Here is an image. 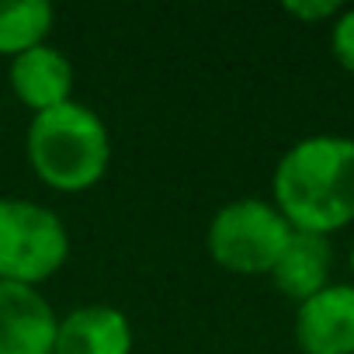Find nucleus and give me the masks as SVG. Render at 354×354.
Segmentation results:
<instances>
[{
	"mask_svg": "<svg viewBox=\"0 0 354 354\" xmlns=\"http://www.w3.org/2000/svg\"><path fill=\"white\" fill-rule=\"evenodd\" d=\"M274 209L292 230L330 236L354 223V139L306 136L274 167Z\"/></svg>",
	"mask_w": 354,
	"mask_h": 354,
	"instance_id": "obj_1",
	"label": "nucleus"
},
{
	"mask_svg": "<svg viewBox=\"0 0 354 354\" xmlns=\"http://www.w3.org/2000/svg\"><path fill=\"white\" fill-rule=\"evenodd\" d=\"M25 149L39 181L53 192H87L108 174L111 163L108 125L80 101L32 115Z\"/></svg>",
	"mask_w": 354,
	"mask_h": 354,
	"instance_id": "obj_2",
	"label": "nucleus"
},
{
	"mask_svg": "<svg viewBox=\"0 0 354 354\" xmlns=\"http://www.w3.org/2000/svg\"><path fill=\"white\" fill-rule=\"evenodd\" d=\"M70 254V233L63 219L25 198H0V281L42 285Z\"/></svg>",
	"mask_w": 354,
	"mask_h": 354,
	"instance_id": "obj_3",
	"label": "nucleus"
},
{
	"mask_svg": "<svg viewBox=\"0 0 354 354\" xmlns=\"http://www.w3.org/2000/svg\"><path fill=\"white\" fill-rule=\"evenodd\" d=\"M292 226L271 202L236 198L226 202L209 223V257L233 274H271Z\"/></svg>",
	"mask_w": 354,
	"mask_h": 354,
	"instance_id": "obj_4",
	"label": "nucleus"
},
{
	"mask_svg": "<svg viewBox=\"0 0 354 354\" xmlns=\"http://www.w3.org/2000/svg\"><path fill=\"white\" fill-rule=\"evenodd\" d=\"M302 354H354V285H326L295 309Z\"/></svg>",
	"mask_w": 354,
	"mask_h": 354,
	"instance_id": "obj_5",
	"label": "nucleus"
},
{
	"mask_svg": "<svg viewBox=\"0 0 354 354\" xmlns=\"http://www.w3.org/2000/svg\"><path fill=\"white\" fill-rule=\"evenodd\" d=\"M56 313L32 285L0 281V354H53Z\"/></svg>",
	"mask_w": 354,
	"mask_h": 354,
	"instance_id": "obj_6",
	"label": "nucleus"
},
{
	"mask_svg": "<svg viewBox=\"0 0 354 354\" xmlns=\"http://www.w3.org/2000/svg\"><path fill=\"white\" fill-rule=\"evenodd\" d=\"M8 77H11L15 97L25 108H32L35 115L73 101L70 97L73 94V63L56 46H46L42 42V46L15 56Z\"/></svg>",
	"mask_w": 354,
	"mask_h": 354,
	"instance_id": "obj_7",
	"label": "nucleus"
},
{
	"mask_svg": "<svg viewBox=\"0 0 354 354\" xmlns=\"http://www.w3.org/2000/svg\"><path fill=\"white\" fill-rule=\"evenodd\" d=\"M53 354H132V323L115 306H80L59 319Z\"/></svg>",
	"mask_w": 354,
	"mask_h": 354,
	"instance_id": "obj_8",
	"label": "nucleus"
},
{
	"mask_svg": "<svg viewBox=\"0 0 354 354\" xmlns=\"http://www.w3.org/2000/svg\"><path fill=\"white\" fill-rule=\"evenodd\" d=\"M330 268H333L330 236L292 230L288 243L281 247V254L271 268V281L281 295L306 302L309 295H316L319 288L330 285Z\"/></svg>",
	"mask_w": 354,
	"mask_h": 354,
	"instance_id": "obj_9",
	"label": "nucleus"
},
{
	"mask_svg": "<svg viewBox=\"0 0 354 354\" xmlns=\"http://www.w3.org/2000/svg\"><path fill=\"white\" fill-rule=\"evenodd\" d=\"M56 11L46 0H0V56H21L46 42L53 32Z\"/></svg>",
	"mask_w": 354,
	"mask_h": 354,
	"instance_id": "obj_10",
	"label": "nucleus"
},
{
	"mask_svg": "<svg viewBox=\"0 0 354 354\" xmlns=\"http://www.w3.org/2000/svg\"><path fill=\"white\" fill-rule=\"evenodd\" d=\"M330 53H333V59H337L347 73H354V8H351V11H340V15L333 18Z\"/></svg>",
	"mask_w": 354,
	"mask_h": 354,
	"instance_id": "obj_11",
	"label": "nucleus"
},
{
	"mask_svg": "<svg viewBox=\"0 0 354 354\" xmlns=\"http://www.w3.org/2000/svg\"><path fill=\"white\" fill-rule=\"evenodd\" d=\"M281 11L306 25H319V21H333L340 15V4H333V0H285Z\"/></svg>",
	"mask_w": 354,
	"mask_h": 354,
	"instance_id": "obj_12",
	"label": "nucleus"
},
{
	"mask_svg": "<svg viewBox=\"0 0 354 354\" xmlns=\"http://www.w3.org/2000/svg\"><path fill=\"white\" fill-rule=\"evenodd\" d=\"M347 264H351V274H354V247H351V257H347Z\"/></svg>",
	"mask_w": 354,
	"mask_h": 354,
	"instance_id": "obj_13",
	"label": "nucleus"
}]
</instances>
